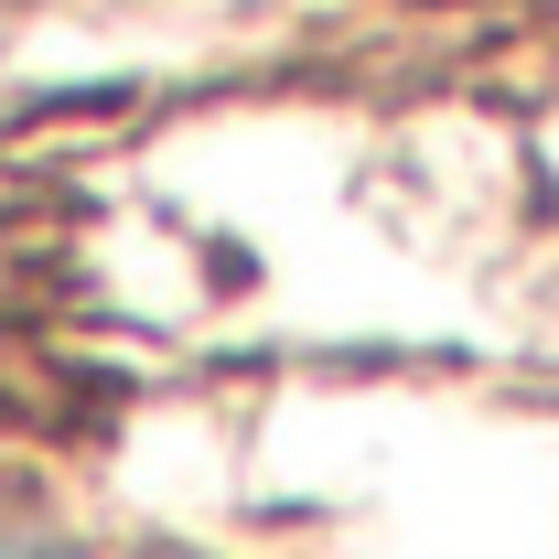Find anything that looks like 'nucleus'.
Returning <instances> with one entry per match:
<instances>
[]
</instances>
